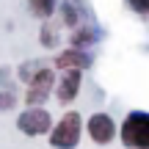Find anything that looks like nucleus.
I'll use <instances>...</instances> for the list:
<instances>
[{
    "label": "nucleus",
    "mask_w": 149,
    "mask_h": 149,
    "mask_svg": "<svg viewBox=\"0 0 149 149\" xmlns=\"http://www.w3.org/2000/svg\"><path fill=\"white\" fill-rule=\"evenodd\" d=\"M80 135H83V116L77 111H66L58 122H53L47 141L53 149H74L80 144Z\"/></svg>",
    "instance_id": "obj_1"
},
{
    "label": "nucleus",
    "mask_w": 149,
    "mask_h": 149,
    "mask_svg": "<svg viewBox=\"0 0 149 149\" xmlns=\"http://www.w3.org/2000/svg\"><path fill=\"white\" fill-rule=\"evenodd\" d=\"M122 144L127 149H149V113L146 111H130L124 116L122 127L116 130Z\"/></svg>",
    "instance_id": "obj_2"
},
{
    "label": "nucleus",
    "mask_w": 149,
    "mask_h": 149,
    "mask_svg": "<svg viewBox=\"0 0 149 149\" xmlns=\"http://www.w3.org/2000/svg\"><path fill=\"white\" fill-rule=\"evenodd\" d=\"M53 127V116L44 105L39 108H25V111L17 116V130H19L25 138H39V135H47Z\"/></svg>",
    "instance_id": "obj_3"
},
{
    "label": "nucleus",
    "mask_w": 149,
    "mask_h": 149,
    "mask_svg": "<svg viewBox=\"0 0 149 149\" xmlns=\"http://www.w3.org/2000/svg\"><path fill=\"white\" fill-rule=\"evenodd\" d=\"M28 91H25V105L28 108H39L50 100L53 94V86H55V69L53 66H42L31 80H28Z\"/></svg>",
    "instance_id": "obj_4"
},
{
    "label": "nucleus",
    "mask_w": 149,
    "mask_h": 149,
    "mask_svg": "<svg viewBox=\"0 0 149 149\" xmlns=\"http://www.w3.org/2000/svg\"><path fill=\"white\" fill-rule=\"evenodd\" d=\"M116 130H119L116 119H113L111 113H105V111L91 113L88 122H86V133H88V138L94 141V144H100V146L113 144V138H116Z\"/></svg>",
    "instance_id": "obj_5"
},
{
    "label": "nucleus",
    "mask_w": 149,
    "mask_h": 149,
    "mask_svg": "<svg viewBox=\"0 0 149 149\" xmlns=\"http://www.w3.org/2000/svg\"><path fill=\"white\" fill-rule=\"evenodd\" d=\"M61 77L55 74V86H53V94L61 105H69V102L77 100L80 94V86H83V72L80 69H58Z\"/></svg>",
    "instance_id": "obj_6"
},
{
    "label": "nucleus",
    "mask_w": 149,
    "mask_h": 149,
    "mask_svg": "<svg viewBox=\"0 0 149 149\" xmlns=\"http://www.w3.org/2000/svg\"><path fill=\"white\" fill-rule=\"evenodd\" d=\"M91 64H94L91 53L88 50H77V47H66L53 58L55 69H80V72H86V69H91Z\"/></svg>",
    "instance_id": "obj_7"
},
{
    "label": "nucleus",
    "mask_w": 149,
    "mask_h": 149,
    "mask_svg": "<svg viewBox=\"0 0 149 149\" xmlns=\"http://www.w3.org/2000/svg\"><path fill=\"white\" fill-rule=\"evenodd\" d=\"M102 39V31L94 25V22H80V25H74L72 28V33H69V47H77V50H88V47H94L97 42Z\"/></svg>",
    "instance_id": "obj_8"
},
{
    "label": "nucleus",
    "mask_w": 149,
    "mask_h": 149,
    "mask_svg": "<svg viewBox=\"0 0 149 149\" xmlns=\"http://www.w3.org/2000/svg\"><path fill=\"white\" fill-rule=\"evenodd\" d=\"M55 14H61V25H66L69 31L74 25H80V22L88 19L86 6L80 3V0H61V6H55Z\"/></svg>",
    "instance_id": "obj_9"
},
{
    "label": "nucleus",
    "mask_w": 149,
    "mask_h": 149,
    "mask_svg": "<svg viewBox=\"0 0 149 149\" xmlns=\"http://www.w3.org/2000/svg\"><path fill=\"white\" fill-rule=\"evenodd\" d=\"M39 42H42V47L47 50H55L61 44V25L53 19H42V28H39Z\"/></svg>",
    "instance_id": "obj_10"
},
{
    "label": "nucleus",
    "mask_w": 149,
    "mask_h": 149,
    "mask_svg": "<svg viewBox=\"0 0 149 149\" xmlns=\"http://www.w3.org/2000/svg\"><path fill=\"white\" fill-rule=\"evenodd\" d=\"M55 6H58V0H28V11L36 19H53Z\"/></svg>",
    "instance_id": "obj_11"
},
{
    "label": "nucleus",
    "mask_w": 149,
    "mask_h": 149,
    "mask_svg": "<svg viewBox=\"0 0 149 149\" xmlns=\"http://www.w3.org/2000/svg\"><path fill=\"white\" fill-rule=\"evenodd\" d=\"M42 66H44L42 61H25V64H19V66H17V80L28 83V80H31L39 69H42Z\"/></svg>",
    "instance_id": "obj_12"
},
{
    "label": "nucleus",
    "mask_w": 149,
    "mask_h": 149,
    "mask_svg": "<svg viewBox=\"0 0 149 149\" xmlns=\"http://www.w3.org/2000/svg\"><path fill=\"white\" fill-rule=\"evenodd\" d=\"M14 108H17V94L11 88H0V113L14 111Z\"/></svg>",
    "instance_id": "obj_13"
},
{
    "label": "nucleus",
    "mask_w": 149,
    "mask_h": 149,
    "mask_svg": "<svg viewBox=\"0 0 149 149\" xmlns=\"http://www.w3.org/2000/svg\"><path fill=\"white\" fill-rule=\"evenodd\" d=\"M124 3H127L138 17H146L149 14V0H124Z\"/></svg>",
    "instance_id": "obj_14"
},
{
    "label": "nucleus",
    "mask_w": 149,
    "mask_h": 149,
    "mask_svg": "<svg viewBox=\"0 0 149 149\" xmlns=\"http://www.w3.org/2000/svg\"><path fill=\"white\" fill-rule=\"evenodd\" d=\"M0 88H11V66H0Z\"/></svg>",
    "instance_id": "obj_15"
}]
</instances>
